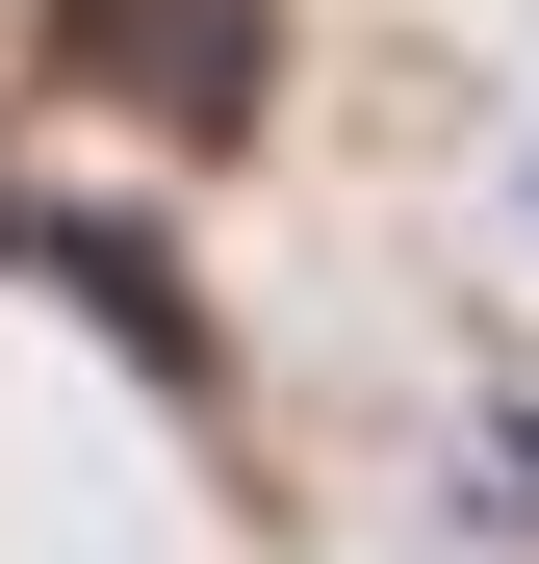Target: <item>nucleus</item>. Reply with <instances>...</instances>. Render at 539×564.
Masks as SVG:
<instances>
[{
	"label": "nucleus",
	"instance_id": "1",
	"mask_svg": "<svg viewBox=\"0 0 539 564\" xmlns=\"http://www.w3.org/2000/svg\"><path fill=\"white\" fill-rule=\"evenodd\" d=\"M52 52H77V77H129L154 129H231V104H257V52H283V0H52Z\"/></svg>",
	"mask_w": 539,
	"mask_h": 564
},
{
	"label": "nucleus",
	"instance_id": "2",
	"mask_svg": "<svg viewBox=\"0 0 539 564\" xmlns=\"http://www.w3.org/2000/svg\"><path fill=\"white\" fill-rule=\"evenodd\" d=\"M52 282H77V308L154 359V386H206V308H180V257H154V231H52Z\"/></svg>",
	"mask_w": 539,
	"mask_h": 564
},
{
	"label": "nucleus",
	"instance_id": "3",
	"mask_svg": "<svg viewBox=\"0 0 539 564\" xmlns=\"http://www.w3.org/2000/svg\"><path fill=\"white\" fill-rule=\"evenodd\" d=\"M514 488H539V436H514Z\"/></svg>",
	"mask_w": 539,
	"mask_h": 564
}]
</instances>
